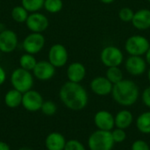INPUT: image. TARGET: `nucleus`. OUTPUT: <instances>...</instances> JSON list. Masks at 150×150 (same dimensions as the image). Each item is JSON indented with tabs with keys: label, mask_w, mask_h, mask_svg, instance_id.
<instances>
[{
	"label": "nucleus",
	"mask_w": 150,
	"mask_h": 150,
	"mask_svg": "<svg viewBox=\"0 0 150 150\" xmlns=\"http://www.w3.org/2000/svg\"><path fill=\"white\" fill-rule=\"evenodd\" d=\"M22 97H23V93H21L20 91L15 89H11L5 93L4 101L7 107L13 109L21 105Z\"/></svg>",
	"instance_id": "20"
},
{
	"label": "nucleus",
	"mask_w": 150,
	"mask_h": 150,
	"mask_svg": "<svg viewBox=\"0 0 150 150\" xmlns=\"http://www.w3.org/2000/svg\"><path fill=\"white\" fill-rule=\"evenodd\" d=\"M134 15V11L129 7H123L119 11V18L121 21L125 23L132 22Z\"/></svg>",
	"instance_id": "28"
},
{
	"label": "nucleus",
	"mask_w": 150,
	"mask_h": 150,
	"mask_svg": "<svg viewBox=\"0 0 150 150\" xmlns=\"http://www.w3.org/2000/svg\"><path fill=\"white\" fill-rule=\"evenodd\" d=\"M100 60L107 68L120 67L124 61V54L119 47L115 46H107L102 49Z\"/></svg>",
	"instance_id": "6"
},
{
	"label": "nucleus",
	"mask_w": 150,
	"mask_h": 150,
	"mask_svg": "<svg viewBox=\"0 0 150 150\" xmlns=\"http://www.w3.org/2000/svg\"><path fill=\"white\" fill-rule=\"evenodd\" d=\"M115 0H100V2L104 3V4H112L113 3Z\"/></svg>",
	"instance_id": "36"
},
{
	"label": "nucleus",
	"mask_w": 150,
	"mask_h": 150,
	"mask_svg": "<svg viewBox=\"0 0 150 150\" xmlns=\"http://www.w3.org/2000/svg\"><path fill=\"white\" fill-rule=\"evenodd\" d=\"M0 150H11V148L6 142L0 141Z\"/></svg>",
	"instance_id": "34"
},
{
	"label": "nucleus",
	"mask_w": 150,
	"mask_h": 150,
	"mask_svg": "<svg viewBox=\"0 0 150 150\" xmlns=\"http://www.w3.org/2000/svg\"><path fill=\"white\" fill-rule=\"evenodd\" d=\"M114 119H115V126L117 127V128H120V129H127L132 125L134 121L133 114L128 110L120 111L116 114Z\"/></svg>",
	"instance_id": "19"
},
{
	"label": "nucleus",
	"mask_w": 150,
	"mask_h": 150,
	"mask_svg": "<svg viewBox=\"0 0 150 150\" xmlns=\"http://www.w3.org/2000/svg\"><path fill=\"white\" fill-rule=\"evenodd\" d=\"M69 60L67 48L62 44L53 45L48 51V62L55 68H62L66 65Z\"/></svg>",
	"instance_id": "9"
},
{
	"label": "nucleus",
	"mask_w": 150,
	"mask_h": 150,
	"mask_svg": "<svg viewBox=\"0 0 150 150\" xmlns=\"http://www.w3.org/2000/svg\"><path fill=\"white\" fill-rule=\"evenodd\" d=\"M94 123L99 130L112 131L115 126V119L108 111H99L94 116Z\"/></svg>",
	"instance_id": "15"
},
{
	"label": "nucleus",
	"mask_w": 150,
	"mask_h": 150,
	"mask_svg": "<svg viewBox=\"0 0 150 150\" xmlns=\"http://www.w3.org/2000/svg\"><path fill=\"white\" fill-rule=\"evenodd\" d=\"M28 15H29L28 11L22 5L15 6L11 11V18L17 23L25 22L28 18Z\"/></svg>",
	"instance_id": "24"
},
{
	"label": "nucleus",
	"mask_w": 150,
	"mask_h": 150,
	"mask_svg": "<svg viewBox=\"0 0 150 150\" xmlns=\"http://www.w3.org/2000/svg\"><path fill=\"white\" fill-rule=\"evenodd\" d=\"M149 4H150V0H149Z\"/></svg>",
	"instance_id": "40"
},
{
	"label": "nucleus",
	"mask_w": 150,
	"mask_h": 150,
	"mask_svg": "<svg viewBox=\"0 0 150 150\" xmlns=\"http://www.w3.org/2000/svg\"><path fill=\"white\" fill-rule=\"evenodd\" d=\"M136 127L141 133L145 134H150V111L139 115L136 120Z\"/></svg>",
	"instance_id": "21"
},
{
	"label": "nucleus",
	"mask_w": 150,
	"mask_h": 150,
	"mask_svg": "<svg viewBox=\"0 0 150 150\" xmlns=\"http://www.w3.org/2000/svg\"><path fill=\"white\" fill-rule=\"evenodd\" d=\"M133 25L140 31H145L150 28V10L141 9L134 12L133 20L131 22Z\"/></svg>",
	"instance_id": "17"
},
{
	"label": "nucleus",
	"mask_w": 150,
	"mask_h": 150,
	"mask_svg": "<svg viewBox=\"0 0 150 150\" xmlns=\"http://www.w3.org/2000/svg\"><path fill=\"white\" fill-rule=\"evenodd\" d=\"M36 63H37V61L35 57L33 56V54H31L25 53L19 59L20 68L28 71H33Z\"/></svg>",
	"instance_id": "23"
},
{
	"label": "nucleus",
	"mask_w": 150,
	"mask_h": 150,
	"mask_svg": "<svg viewBox=\"0 0 150 150\" xmlns=\"http://www.w3.org/2000/svg\"><path fill=\"white\" fill-rule=\"evenodd\" d=\"M27 28L32 33H40L46 31L49 25L48 18L40 12H32L28 15V18L25 21Z\"/></svg>",
	"instance_id": "10"
},
{
	"label": "nucleus",
	"mask_w": 150,
	"mask_h": 150,
	"mask_svg": "<svg viewBox=\"0 0 150 150\" xmlns=\"http://www.w3.org/2000/svg\"><path fill=\"white\" fill-rule=\"evenodd\" d=\"M142 98L143 104H144L147 107H149L150 108V86L147 87V88L143 91Z\"/></svg>",
	"instance_id": "32"
},
{
	"label": "nucleus",
	"mask_w": 150,
	"mask_h": 150,
	"mask_svg": "<svg viewBox=\"0 0 150 150\" xmlns=\"http://www.w3.org/2000/svg\"><path fill=\"white\" fill-rule=\"evenodd\" d=\"M140 91L138 85L132 80L123 79L113 84L112 96L114 101L122 106L134 105L139 98Z\"/></svg>",
	"instance_id": "2"
},
{
	"label": "nucleus",
	"mask_w": 150,
	"mask_h": 150,
	"mask_svg": "<svg viewBox=\"0 0 150 150\" xmlns=\"http://www.w3.org/2000/svg\"><path fill=\"white\" fill-rule=\"evenodd\" d=\"M125 68L132 76H142L147 69V62L142 56L130 55L126 60Z\"/></svg>",
	"instance_id": "13"
},
{
	"label": "nucleus",
	"mask_w": 150,
	"mask_h": 150,
	"mask_svg": "<svg viewBox=\"0 0 150 150\" xmlns=\"http://www.w3.org/2000/svg\"><path fill=\"white\" fill-rule=\"evenodd\" d=\"M6 80V73L5 70L0 66V86L5 82Z\"/></svg>",
	"instance_id": "33"
},
{
	"label": "nucleus",
	"mask_w": 150,
	"mask_h": 150,
	"mask_svg": "<svg viewBox=\"0 0 150 150\" xmlns=\"http://www.w3.org/2000/svg\"><path fill=\"white\" fill-rule=\"evenodd\" d=\"M149 47V40L142 35H132L125 43V49L129 55L142 56Z\"/></svg>",
	"instance_id": "5"
},
{
	"label": "nucleus",
	"mask_w": 150,
	"mask_h": 150,
	"mask_svg": "<svg viewBox=\"0 0 150 150\" xmlns=\"http://www.w3.org/2000/svg\"><path fill=\"white\" fill-rule=\"evenodd\" d=\"M105 77L112 83L116 84L121 80H123V72L120 67H110L107 68L105 72Z\"/></svg>",
	"instance_id": "22"
},
{
	"label": "nucleus",
	"mask_w": 150,
	"mask_h": 150,
	"mask_svg": "<svg viewBox=\"0 0 150 150\" xmlns=\"http://www.w3.org/2000/svg\"><path fill=\"white\" fill-rule=\"evenodd\" d=\"M145 61H146L147 64H149L150 66V47L145 54Z\"/></svg>",
	"instance_id": "35"
},
{
	"label": "nucleus",
	"mask_w": 150,
	"mask_h": 150,
	"mask_svg": "<svg viewBox=\"0 0 150 150\" xmlns=\"http://www.w3.org/2000/svg\"><path fill=\"white\" fill-rule=\"evenodd\" d=\"M44 100L41 94L34 90H30L23 93L21 105L28 112H36L40 111Z\"/></svg>",
	"instance_id": "8"
},
{
	"label": "nucleus",
	"mask_w": 150,
	"mask_h": 150,
	"mask_svg": "<svg viewBox=\"0 0 150 150\" xmlns=\"http://www.w3.org/2000/svg\"><path fill=\"white\" fill-rule=\"evenodd\" d=\"M43 7L50 13H57L62 11L63 3L62 0H45Z\"/></svg>",
	"instance_id": "26"
},
{
	"label": "nucleus",
	"mask_w": 150,
	"mask_h": 150,
	"mask_svg": "<svg viewBox=\"0 0 150 150\" xmlns=\"http://www.w3.org/2000/svg\"><path fill=\"white\" fill-rule=\"evenodd\" d=\"M5 30V26L3 24H0V33Z\"/></svg>",
	"instance_id": "37"
},
{
	"label": "nucleus",
	"mask_w": 150,
	"mask_h": 150,
	"mask_svg": "<svg viewBox=\"0 0 150 150\" xmlns=\"http://www.w3.org/2000/svg\"><path fill=\"white\" fill-rule=\"evenodd\" d=\"M66 142L65 137L62 134L53 132L46 137L45 146L47 150H64Z\"/></svg>",
	"instance_id": "18"
},
{
	"label": "nucleus",
	"mask_w": 150,
	"mask_h": 150,
	"mask_svg": "<svg viewBox=\"0 0 150 150\" xmlns=\"http://www.w3.org/2000/svg\"><path fill=\"white\" fill-rule=\"evenodd\" d=\"M18 150H33V149H31V148H27V147H23V148H20V149H18Z\"/></svg>",
	"instance_id": "38"
},
{
	"label": "nucleus",
	"mask_w": 150,
	"mask_h": 150,
	"mask_svg": "<svg viewBox=\"0 0 150 150\" xmlns=\"http://www.w3.org/2000/svg\"><path fill=\"white\" fill-rule=\"evenodd\" d=\"M132 150H150V148L145 141L137 140L132 144Z\"/></svg>",
	"instance_id": "31"
},
{
	"label": "nucleus",
	"mask_w": 150,
	"mask_h": 150,
	"mask_svg": "<svg viewBox=\"0 0 150 150\" xmlns=\"http://www.w3.org/2000/svg\"><path fill=\"white\" fill-rule=\"evenodd\" d=\"M91 90L98 96H107L112 94L113 84L105 76H97L91 82Z\"/></svg>",
	"instance_id": "14"
},
{
	"label": "nucleus",
	"mask_w": 150,
	"mask_h": 150,
	"mask_svg": "<svg viewBox=\"0 0 150 150\" xmlns=\"http://www.w3.org/2000/svg\"><path fill=\"white\" fill-rule=\"evenodd\" d=\"M111 132H112V135L115 143L123 142L127 139V134L124 129L116 128V129H112V131Z\"/></svg>",
	"instance_id": "29"
},
{
	"label": "nucleus",
	"mask_w": 150,
	"mask_h": 150,
	"mask_svg": "<svg viewBox=\"0 0 150 150\" xmlns=\"http://www.w3.org/2000/svg\"><path fill=\"white\" fill-rule=\"evenodd\" d=\"M59 97L62 104L69 110L81 111L88 104L89 97L86 90L80 83L66 82L60 89Z\"/></svg>",
	"instance_id": "1"
},
{
	"label": "nucleus",
	"mask_w": 150,
	"mask_h": 150,
	"mask_svg": "<svg viewBox=\"0 0 150 150\" xmlns=\"http://www.w3.org/2000/svg\"><path fill=\"white\" fill-rule=\"evenodd\" d=\"M114 143L111 131L98 129L93 132L88 139L90 150H112Z\"/></svg>",
	"instance_id": "4"
},
{
	"label": "nucleus",
	"mask_w": 150,
	"mask_h": 150,
	"mask_svg": "<svg viewBox=\"0 0 150 150\" xmlns=\"http://www.w3.org/2000/svg\"><path fill=\"white\" fill-rule=\"evenodd\" d=\"M86 76L85 66L78 62H72L67 69V77L69 82L80 83Z\"/></svg>",
	"instance_id": "16"
},
{
	"label": "nucleus",
	"mask_w": 150,
	"mask_h": 150,
	"mask_svg": "<svg viewBox=\"0 0 150 150\" xmlns=\"http://www.w3.org/2000/svg\"><path fill=\"white\" fill-rule=\"evenodd\" d=\"M64 150H86L82 142L77 140H69L66 142Z\"/></svg>",
	"instance_id": "30"
},
{
	"label": "nucleus",
	"mask_w": 150,
	"mask_h": 150,
	"mask_svg": "<svg viewBox=\"0 0 150 150\" xmlns=\"http://www.w3.org/2000/svg\"><path fill=\"white\" fill-rule=\"evenodd\" d=\"M45 0H21V5L28 12H37L44 6Z\"/></svg>",
	"instance_id": "25"
},
{
	"label": "nucleus",
	"mask_w": 150,
	"mask_h": 150,
	"mask_svg": "<svg viewBox=\"0 0 150 150\" xmlns=\"http://www.w3.org/2000/svg\"><path fill=\"white\" fill-rule=\"evenodd\" d=\"M148 78H149V81L150 82V69H149V71H148Z\"/></svg>",
	"instance_id": "39"
},
{
	"label": "nucleus",
	"mask_w": 150,
	"mask_h": 150,
	"mask_svg": "<svg viewBox=\"0 0 150 150\" xmlns=\"http://www.w3.org/2000/svg\"><path fill=\"white\" fill-rule=\"evenodd\" d=\"M45 37L41 33H32L24 39L22 47L25 53L35 54L42 50L45 46Z\"/></svg>",
	"instance_id": "7"
},
{
	"label": "nucleus",
	"mask_w": 150,
	"mask_h": 150,
	"mask_svg": "<svg viewBox=\"0 0 150 150\" xmlns=\"http://www.w3.org/2000/svg\"><path fill=\"white\" fill-rule=\"evenodd\" d=\"M10 80L13 89L20 91L21 93H25L32 90L34 83L33 75L30 71L20 67L12 71Z\"/></svg>",
	"instance_id": "3"
},
{
	"label": "nucleus",
	"mask_w": 150,
	"mask_h": 150,
	"mask_svg": "<svg viewBox=\"0 0 150 150\" xmlns=\"http://www.w3.org/2000/svg\"><path fill=\"white\" fill-rule=\"evenodd\" d=\"M18 46V36L15 32L5 29L0 33V51L5 54L13 52Z\"/></svg>",
	"instance_id": "12"
},
{
	"label": "nucleus",
	"mask_w": 150,
	"mask_h": 150,
	"mask_svg": "<svg viewBox=\"0 0 150 150\" xmlns=\"http://www.w3.org/2000/svg\"><path fill=\"white\" fill-rule=\"evenodd\" d=\"M33 75L40 81H48L55 75V67L48 61L37 62L33 70Z\"/></svg>",
	"instance_id": "11"
},
{
	"label": "nucleus",
	"mask_w": 150,
	"mask_h": 150,
	"mask_svg": "<svg viewBox=\"0 0 150 150\" xmlns=\"http://www.w3.org/2000/svg\"><path fill=\"white\" fill-rule=\"evenodd\" d=\"M40 111L46 116H53L55 114V112L57 111V106L53 101L47 100V101L43 102Z\"/></svg>",
	"instance_id": "27"
}]
</instances>
